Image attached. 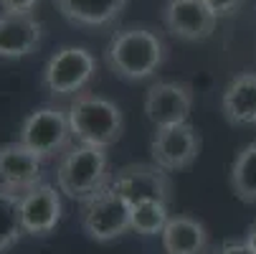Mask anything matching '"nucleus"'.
I'll return each instance as SVG.
<instances>
[{
    "label": "nucleus",
    "mask_w": 256,
    "mask_h": 254,
    "mask_svg": "<svg viewBox=\"0 0 256 254\" xmlns=\"http://www.w3.org/2000/svg\"><path fill=\"white\" fill-rule=\"evenodd\" d=\"M165 61V44L162 39L150 31L130 26L117 31L104 49V64L112 74L127 82L150 79Z\"/></svg>",
    "instance_id": "nucleus-1"
},
{
    "label": "nucleus",
    "mask_w": 256,
    "mask_h": 254,
    "mask_svg": "<svg viewBox=\"0 0 256 254\" xmlns=\"http://www.w3.org/2000/svg\"><path fill=\"white\" fill-rule=\"evenodd\" d=\"M66 112H68V122H71V135L82 145L106 150L109 145H114L122 137L124 117H122V110L112 99L82 92L71 99Z\"/></svg>",
    "instance_id": "nucleus-2"
},
{
    "label": "nucleus",
    "mask_w": 256,
    "mask_h": 254,
    "mask_svg": "<svg viewBox=\"0 0 256 254\" xmlns=\"http://www.w3.org/2000/svg\"><path fill=\"white\" fill-rule=\"evenodd\" d=\"M109 180H112L109 158L102 148H92V145L68 148L56 165V188L82 203L104 191Z\"/></svg>",
    "instance_id": "nucleus-3"
},
{
    "label": "nucleus",
    "mask_w": 256,
    "mask_h": 254,
    "mask_svg": "<svg viewBox=\"0 0 256 254\" xmlns=\"http://www.w3.org/2000/svg\"><path fill=\"white\" fill-rule=\"evenodd\" d=\"M82 226L92 241H114L132 229V203L106 186L82 203Z\"/></svg>",
    "instance_id": "nucleus-4"
},
{
    "label": "nucleus",
    "mask_w": 256,
    "mask_h": 254,
    "mask_svg": "<svg viewBox=\"0 0 256 254\" xmlns=\"http://www.w3.org/2000/svg\"><path fill=\"white\" fill-rule=\"evenodd\" d=\"M68 137H71L68 112L61 110V107L46 104V107L33 110L23 120L18 142H23L41 160H51L61 155L64 150H68Z\"/></svg>",
    "instance_id": "nucleus-5"
},
{
    "label": "nucleus",
    "mask_w": 256,
    "mask_h": 254,
    "mask_svg": "<svg viewBox=\"0 0 256 254\" xmlns=\"http://www.w3.org/2000/svg\"><path fill=\"white\" fill-rule=\"evenodd\" d=\"M94 71L96 59L92 56V51L82 46H64L48 59L44 69V87L54 97L82 94V89L94 79Z\"/></svg>",
    "instance_id": "nucleus-6"
},
{
    "label": "nucleus",
    "mask_w": 256,
    "mask_h": 254,
    "mask_svg": "<svg viewBox=\"0 0 256 254\" xmlns=\"http://www.w3.org/2000/svg\"><path fill=\"white\" fill-rule=\"evenodd\" d=\"M109 188H114L120 196H124L132 206L137 201H162L170 206L172 201V180L168 170H162L155 163L122 165L117 173H112Z\"/></svg>",
    "instance_id": "nucleus-7"
},
{
    "label": "nucleus",
    "mask_w": 256,
    "mask_h": 254,
    "mask_svg": "<svg viewBox=\"0 0 256 254\" xmlns=\"http://www.w3.org/2000/svg\"><path fill=\"white\" fill-rule=\"evenodd\" d=\"M200 153V135L190 122L155 127V137L150 142L152 163L168 173L186 170L196 163Z\"/></svg>",
    "instance_id": "nucleus-8"
},
{
    "label": "nucleus",
    "mask_w": 256,
    "mask_h": 254,
    "mask_svg": "<svg viewBox=\"0 0 256 254\" xmlns=\"http://www.w3.org/2000/svg\"><path fill=\"white\" fill-rule=\"evenodd\" d=\"M193 110V87L188 82H155L144 94V115L155 127L188 122Z\"/></svg>",
    "instance_id": "nucleus-9"
},
{
    "label": "nucleus",
    "mask_w": 256,
    "mask_h": 254,
    "mask_svg": "<svg viewBox=\"0 0 256 254\" xmlns=\"http://www.w3.org/2000/svg\"><path fill=\"white\" fill-rule=\"evenodd\" d=\"M218 16L206 0H168L162 6V23L180 41H206L216 31Z\"/></svg>",
    "instance_id": "nucleus-10"
},
{
    "label": "nucleus",
    "mask_w": 256,
    "mask_h": 254,
    "mask_svg": "<svg viewBox=\"0 0 256 254\" xmlns=\"http://www.w3.org/2000/svg\"><path fill=\"white\" fill-rule=\"evenodd\" d=\"M61 191L48 186V183H38L28 191H23L20 198V221H23V231L30 236H46L51 234L58 221H61Z\"/></svg>",
    "instance_id": "nucleus-11"
},
{
    "label": "nucleus",
    "mask_w": 256,
    "mask_h": 254,
    "mask_svg": "<svg viewBox=\"0 0 256 254\" xmlns=\"http://www.w3.org/2000/svg\"><path fill=\"white\" fill-rule=\"evenodd\" d=\"M44 26L33 13H0V59H23L41 46Z\"/></svg>",
    "instance_id": "nucleus-12"
},
{
    "label": "nucleus",
    "mask_w": 256,
    "mask_h": 254,
    "mask_svg": "<svg viewBox=\"0 0 256 254\" xmlns=\"http://www.w3.org/2000/svg\"><path fill=\"white\" fill-rule=\"evenodd\" d=\"M41 158L23 142L0 145V186L13 191H28L41 183Z\"/></svg>",
    "instance_id": "nucleus-13"
},
{
    "label": "nucleus",
    "mask_w": 256,
    "mask_h": 254,
    "mask_svg": "<svg viewBox=\"0 0 256 254\" xmlns=\"http://www.w3.org/2000/svg\"><path fill=\"white\" fill-rule=\"evenodd\" d=\"M58 13L79 28H106L124 13L127 0H54Z\"/></svg>",
    "instance_id": "nucleus-14"
},
{
    "label": "nucleus",
    "mask_w": 256,
    "mask_h": 254,
    "mask_svg": "<svg viewBox=\"0 0 256 254\" xmlns=\"http://www.w3.org/2000/svg\"><path fill=\"white\" fill-rule=\"evenodd\" d=\"M221 112L234 127L256 125V74H238L228 82L221 97Z\"/></svg>",
    "instance_id": "nucleus-15"
},
{
    "label": "nucleus",
    "mask_w": 256,
    "mask_h": 254,
    "mask_svg": "<svg viewBox=\"0 0 256 254\" xmlns=\"http://www.w3.org/2000/svg\"><path fill=\"white\" fill-rule=\"evenodd\" d=\"M160 239H162L165 254H206L208 251V229L193 216H170Z\"/></svg>",
    "instance_id": "nucleus-16"
},
{
    "label": "nucleus",
    "mask_w": 256,
    "mask_h": 254,
    "mask_svg": "<svg viewBox=\"0 0 256 254\" xmlns=\"http://www.w3.org/2000/svg\"><path fill=\"white\" fill-rule=\"evenodd\" d=\"M20 198L23 191L0 186V254L10 251L26 234L20 221Z\"/></svg>",
    "instance_id": "nucleus-17"
},
{
    "label": "nucleus",
    "mask_w": 256,
    "mask_h": 254,
    "mask_svg": "<svg viewBox=\"0 0 256 254\" xmlns=\"http://www.w3.org/2000/svg\"><path fill=\"white\" fill-rule=\"evenodd\" d=\"M231 191L244 203H256V140L238 150L231 163Z\"/></svg>",
    "instance_id": "nucleus-18"
},
{
    "label": "nucleus",
    "mask_w": 256,
    "mask_h": 254,
    "mask_svg": "<svg viewBox=\"0 0 256 254\" xmlns=\"http://www.w3.org/2000/svg\"><path fill=\"white\" fill-rule=\"evenodd\" d=\"M170 221L168 203L162 201H137L132 206V231L140 236H160Z\"/></svg>",
    "instance_id": "nucleus-19"
},
{
    "label": "nucleus",
    "mask_w": 256,
    "mask_h": 254,
    "mask_svg": "<svg viewBox=\"0 0 256 254\" xmlns=\"http://www.w3.org/2000/svg\"><path fill=\"white\" fill-rule=\"evenodd\" d=\"M208 8L218 16V18H224V16H231L238 11V6L244 3V0H206Z\"/></svg>",
    "instance_id": "nucleus-20"
},
{
    "label": "nucleus",
    "mask_w": 256,
    "mask_h": 254,
    "mask_svg": "<svg viewBox=\"0 0 256 254\" xmlns=\"http://www.w3.org/2000/svg\"><path fill=\"white\" fill-rule=\"evenodd\" d=\"M38 0H0L3 13H33Z\"/></svg>",
    "instance_id": "nucleus-21"
},
{
    "label": "nucleus",
    "mask_w": 256,
    "mask_h": 254,
    "mask_svg": "<svg viewBox=\"0 0 256 254\" xmlns=\"http://www.w3.org/2000/svg\"><path fill=\"white\" fill-rule=\"evenodd\" d=\"M218 254H254V249L246 244V241H226Z\"/></svg>",
    "instance_id": "nucleus-22"
},
{
    "label": "nucleus",
    "mask_w": 256,
    "mask_h": 254,
    "mask_svg": "<svg viewBox=\"0 0 256 254\" xmlns=\"http://www.w3.org/2000/svg\"><path fill=\"white\" fill-rule=\"evenodd\" d=\"M246 244L254 249V254H256V224H251L248 229H246Z\"/></svg>",
    "instance_id": "nucleus-23"
}]
</instances>
